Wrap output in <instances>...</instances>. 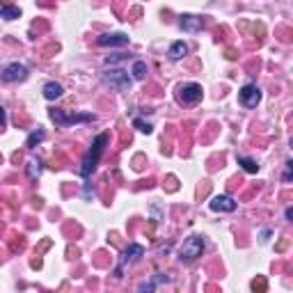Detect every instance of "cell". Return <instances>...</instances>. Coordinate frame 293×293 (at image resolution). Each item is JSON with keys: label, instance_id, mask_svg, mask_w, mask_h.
<instances>
[{"label": "cell", "instance_id": "cell-1", "mask_svg": "<svg viewBox=\"0 0 293 293\" xmlns=\"http://www.w3.org/2000/svg\"><path fill=\"white\" fill-rule=\"evenodd\" d=\"M108 133H101L94 142H92V149L87 151V156H85V161H82V167H81V177H90L92 172L97 170V165H98V158H101V154H103V149H106L108 145Z\"/></svg>", "mask_w": 293, "mask_h": 293}, {"label": "cell", "instance_id": "cell-2", "mask_svg": "<svg viewBox=\"0 0 293 293\" xmlns=\"http://www.w3.org/2000/svg\"><path fill=\"white\" fill-rule=\"evenodd\" d=\"M103 82L106 85H110L113 90H117V92H129L130 90V76L124 69H106L103 71Z\"/></svg>", "mask_w": 293, "mask_h": 293}, {"label": "cell", "instance_id": "cell-3", "mask_svg": "<svg viewBox=\"0 0 293 293\" xmlns=\"http://www.w3.org/2000/svg\"><path fill=\"white\" fill-rule=\"evenodd\" d=\"M204 252V238L202 236H190L183 241V245H181L179 250V259L186 261V263H190V261L199 259Z\"/></svg>", "mask_w": 293, "mask_h": 293}, {"label": "cell", "instance_id": "cell-4", "mask_svg": "<svg viewBox=\"0 0 293 293\" xmlns=\"http://www.w3.org/2000/svg\"><path fill=\"white\" fill-rule=\"evenodd\" d=\"M145 254V247L138 243H130L126 250H124L122 254V259H119V266H117V270H114V275L117 277H122L124 275V270L129 268L130 263H135V261H140V257Z\"/></svg>", "mask_w": 293, "mask_h": 293}, {"label": "cell", "instance_id": "cell-5", "mask_svg": "<svg viewBox=\"0 0 293 293\" xmlns=\"http://www.w3.org/2000/svg\"><path fill=\"white\" fill-rule=\"evenodd\" d=\"M202 85H197V82H188V85H181L179 87V101L181 103H186V106H195L197 101H202Z\"/></svg>", "mask_w": 293, "mask_h": 293}, {"label": "cell", "instance_id": "cell-6", "mask_svg": "<svg viewBox=\"0 0 293 293\" xmlns=\"http://www.w3.org/2000/svg\"><path fill=\"white\" fill-rule=\"evenodd\" d=\"M50 119L60 126H71L78 122H94V114H65L62 110H50Z\"/></svg>", "mask_w": 293, "mask_h": 293}, {"label": "cell", "instance_id": "cell-7", "mask_svg": "<svg viewBox=\"0 0 293 293\" xmlns=\"http://www.w3.org/2000/svg\"><path fill=\"white\" fill-rule=\"evenodd\" d=\"M25 78H28V69L21 62H12V65H7L0 71V81L2 82H18V81H25Z\"/></svg>", "mask_w": 293, "mask_h": 293}, {"label": "cell", "instance_id": "cell-8", "mask_svg": "<svg viewBox=\"0 0 293 293\" xmlns=\"http://www.w3.org/2000/svg\"><path fill=\"white\" fill-rule=\"evenodd\" d=\"M238 98H241V103H243L245 108H257L259 106V101H261V90L257 87V85H252V82H247V85L241 87Z\"/></svg>", "mask_w": 293, "mask_h": 293}, {"label": "cell", "instance_id": "cell-9", "mask_svg": "<svg viewBox=\"0 0 293 293\" xmlns=\"http://www.w3.org/2000/svg\"><path fill=\"white\" fill-rule=\"evenodd\" d=\"M209 206H211V211H218V213H231V211H236L238 204L234 202L231 197H227V195H218V197H213Z\"/></svg>", "mask_w": 293, "mask_h": 293}, {"label": "cell", "instance_id": "cell-10", "mask_svg": "<svg viewBox=\"0 0 293 293\" xmlns=\"http://www.w3.org/2000/svg\"><path fill=\"white\" fill-rule=\"evenodd\" d=\"M98 46H126L129 44V34L124 33H108L98 37Z\"/></svg>", "mask_w": 293, "mask_h": 293}, {"label": "cell", "instance_id": "cell-11", "mask_svg": "<svg viewBox=\"0 0 293 293\" xmlns=\"http://www.w3.org/2000/svg\"><path fill=\"white\" fill-rule=\"evenodd\" d=\"M179 25L186 30V33H199V30H202V25H204V21L199 16H193V14H181Z\"/></svg>", "mask_w": 293, "mask_h": 293}, {"label": "cell", "instance_id": "cell-12", "mask_svg": "<svg viewBox=\"0 0 293 293\" xmlns=\"http://www.w3.org/2000/svg\"><path fill=\"white\" fill-rule=\"evenodd\" d=\"M44 98H49V101H55V98H60L62 97V85H60V82H55V81H49L46 82V85H44Z\"/></svg>", "mask_w": 293, "mask_h": 293}, {"label": "cell", "instance_id": "cell-13", "mask_svg": "<svg viewBox=\"0 0 293 293\" xmlns=\"http://www.w3.org/2000/svg\"><path fill=\"white\" fill-rule=\"evenodd\" d=\"M188 55V46L183 44V41H174L170 46V57L172 60H181V57Z\"/></svg>", "mask_w": 293, "mask_h": 293}, {"label": "cell", "instance_id": "cell-14", "mask_svg": "<svg viewBox=\"0 0 293 293\" xmlns=\"http://www.w3.org/2000/svg\"><path fill=\"white\" fill-rule=\"evenodd\" d=\"M21 16V9L16 5H5V7H0V18H5V21H14V18Z\"/></svg>", "mask_w": 293, "mask_h": 293}, {"label": "cell", "instance_id": "cell-15", "mask_svg": "<svg viewBox=\"0 0 293 293\" xmlns=\"http://www.w3.org/2000/svg\"><path fill=\"white\" fill-rule=\"evenodd\" d=\"M44 138H46V130H44V129L33 130V133L28 135V140H25V146H28V149H33L34 145H39V142H44Z\"/></svg>", "mask_w": 293, "mask_h": 293}, {"label": "cell", "instance_id": "cell-16", "mask_svg": "<svg viewBox=\"0 0 293 293\" xmlns=\"http://www.w3.org/2000/svg\"><path fill=\"white\" fill-rule=\"evenodd\" d=\"M238 165H241L245 172H250V174H257V172H259V165H257V161H252V158H245V156H238Z\"/></svg>", "mask_w": 293, "mask_h": 293}, {"label": "cell", "instance_id": "cell-17", "mask_svg": "<svg viewBox=\"0 0 293 293\" xmlns=\"http://www.w3.org/2000/svg\"><path fill=\"white\" fill-rule=\"evenodd\" d=\"M145 76H146V65L142 60H138V62L133 65V78H135V81H142Z\"/></svg>", "mask_w": 293, "mask_h": 293}, {"label": "cell", "instance_id": "cell-18", "mask_svg": "<svg viewBox=\"0 0 293 293\" xmlns=\"http://www.w3.org/2000/svg\"><path fill=\"white\" fill-rule=\"evenodd\" d=\"M39 172H41V161H30V165H28V177L34 179V177H39Z\"/></svg>", "mask_w": 293, "mask_h": 293}, {"label": "cell", "instance_id": "cell-19", "mask_svg": "<svg viewBox=\"0 0 293 293\" xmlns=\"http://www.w3.org/2000/svg\"><path fill=\"white\" fill-rule=\"evenodd\" d=\"M133 126H135V129H140L142 133H146V135L154 130V126H151V124H149V122H142L140 117H138V119H133Z\"/></svg>", "mask_w": 293, "mask_h": 293}, {"label": "cell", "instance_id": "cell-20", "mask_svg": "<svg viewBox=\"0 0 293 293\" xmlns=\"http://www.w3.org/2000/svg\"><path fill=\"white\" fill-rule=\"evenodd\" d=\"M5 124H7V113H5V108L0 106V129H5Z\"/></svg>", "mask_w": 293, "mask_h": 293}, {"label": "cell", "instance_id": "cell-21", "mask_svg": "<svg viewBox=\"0 0 293 293\" xmlns=\"http://www.w3.org/2000/svg\"><path fill=\"white\" fill-rule=\"evenodd\" d=\"M291 167H293V163L289 161V163H286V172H284V181H286V183L291 181Z\"/></svg>", "mask_w": 293, "mask_h": 293}, {"label": "cell", "instance_id": "cell-22", "mask_svg": "<svg viewBox=\"0 0 293 293\" xmlns=\"http://www.w3.org/2000/svg\"><path fill=\"white\" fill-rule=\"evenodd\" d=\"M263 286H266V284H263L261 279H259V282H257V279H254V282H252V289H254V291H257V289H263Z\"/></svg>", "mask_w": 293, "mask_h": 293}, {"label": "cell", "instance_id": "cell-23", "mask_svg": "<svg viewBox=\"0 0 293 293\" xmlns=\"http://www.w3.org/2000/svg\"><path fill=\"white\" fill-rule=\"evenodd\" d=\"M286 220H293V209H286Z\"/></svg>", "mask_w": 293, "mask_h": 293}]
</instances>
